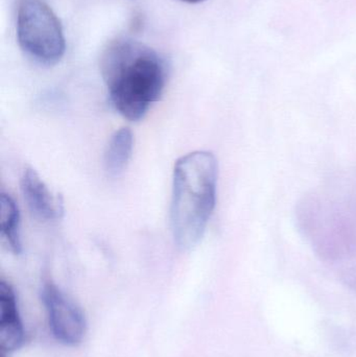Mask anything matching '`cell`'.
I'll return each mask as SVG.
<instances>
[{
  "label": "cell",
  "mask_w": 356,
  "mask_h": 357,
  "mask_svg": "<svg viewBox=\"0 0 356 357\" xmlns=\"http://www.w3.org/2000/svg\"><path fill=\"white\" fill-rule=\"evenodd\" d=\"M41 298L54 337L67 346L81 343L87 324L79 306L52 281L44 283Z\"/></svg>",
  "instance_id": "4"
},
{
  "label": "cell",
  "mask_w": 356,
  "mask_h": 357,
  "mask_svg": "<svg viewBox=\"0 0 356 357\" xmlns=\"http://www.w3.org/2000/svg\"><path fill=\"white\" fill-rule=\"evenodd\" d=\"M17 37L23 52L46 66L60 62L66 50L62 24L42 0H20Z\"/></svg>",
  "instance_id": "3"
},
{
  "label": "cell",
  "mask_w": 356,
  "mask_h": 357,
  "mask_svg": "<svg viewBox=\"0 0 356 357\" xmlns=\"http://www.w3.org/2000/svg\"><path fill=\"white\" fill-rule=\"evenodd\" d=\"M134 142L129 128H121L111 136L104 155L105 171L109 177H119L127 169L133 154Z\"/></svg>",
  "instance_id": "7"
},
{
  "label": "cell",
  "mask_w": 356,
  "mask_h": 357,
  "mask_svg": "<svg viewBox=\"0 0 356 357\" xmlns=\"http://www.w3.org/2000/svg\"><path fill=\"white\" fill-rule=\"evenodd\" d=\"M217 158L207 151L189 153L176 162L171 226L182 251L194 249L204 236L217 203Z\"/></svg>",
  "instance_id": "2"
},
{
  "label": "cell",
  "mask_w": 356,
  "mask_h": 357,
  "mask_svg": "<svg viewBox=\"0 0 356 357\" xmlns=\"http://www.w3.org/2000/svg\"><path fill=\"white\" fill-rule=\"evenodd\" d=\"M0 230L10 251L16 255L20 254V212L14 199L6 193L0 195Z\"/></svg>",
  "instance_id": "8"
},
{
  "label": "cell",
  "mask_w": 356,
  "mask_h": 357,
  "mask_svg": "<svg viewBox=\"0 0 356 357\" xmlns=\"http://www.w3.org/2000/svg\"><path fill=\"white\" fill-rule=\"evenodd\" d=\"M24 343V329L19 314L14 289L0 282V349L1 357L19 349Z\"/></svg>",
  "instance_id": "6"
},
{
  "label": "cell",
  "mask_w": 356,
  "mask_h": 357,
  "mask_svg": "<svg viewBox=\"0 0 356 357\" xmlns=\"http://www.w3.org/2000/svg\"><path fill=\"white\" fill-rule=\"evenodd\" d=\"M100 69L113 107L131 121L146 116L167 84V66L158 52L127 38L108 46Z\"/></svg>",
  "instance_id": "1"
},
{
  "label": "cell",
  "mask_w": 356,
  "mask_h": 357,
  "mask_svg": "<svg viewBox=\"0 0 356 357\" xmlns=\"http://www.w3.org/2000/svg\"><path fill=\"white\" fill-rule=\"evenodd\" d=\"M23 199L31 213L44 222L60 220L64 214L62 197L54 195L33 169L23 172L20 180Z\"/></svg>",
  "instance_id": "5"
},
{
  "label": "cell",
  "mask_w": 356,
  "mask_h": 357,
  "mask_svg": "<svg viewBox=\"0 0 356 357\" xmlns=\"http://www.w3.org/2000/svg\"><path fill=\"white\" fill-rule=\"evenodd\" d=\"M182 1L188 2V3H199V2L204 1V0H182Z\"/></svg>",
  "instance_id": "9"
}]
</instances>
